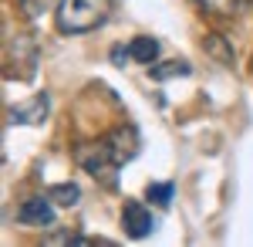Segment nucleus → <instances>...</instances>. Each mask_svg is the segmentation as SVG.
<instances>
[{"instance_id": "39448f33", "label": "nucleus", "mask_w": 253, "mask_h": 247, "mask_svg": "<svg viewBox=\"0 0 253 247\" xmlns=\"http://www.w3.org/2000/svg\"><path fill=\"white\" fill-rule=\"evenodd\" d=\"M7 115H10V122H17V125H41V122L47 119V95H34L31 102L10 105Z\"/></svg>"}, {"instance_id": "f03ea898", "label": "nucleus", "mask_w": 253, "mask_h": 247, "mask_svg": "<svg viewBox=\"0 0 253 247\" xmlns=\"http://www.w3.org/2000/svg\"><path fill=\"white\" fill-rule=\"evenodd\" d=\"M118 0H58L54 20L64 34H88L112 17Z\"/></svg>"}, {"instance_id": "423d86ee", "label": "nucleus", "mask_w": 253, "mask_h": 247, "mask_svg": "<svg viewBox=\"0 0 253 247\" xmlns=\"http://www.w3.org/2000/svg\"><path fill=\"white\" fill-rule=\"evenodd\" d=\"M128 51H132V61H138V64H152L159 58V41L156 38H135L132 44H128Z\"/></svg>"}, {"instance_id": "6e6552de", "label": "nucleus", "mask_w": 253, "mask_h": 247, "mask_svg": "<svg viewBox=\"0 0 253 247\" xmlns=\"http://www.w3.org/2000/svg\"><path fill=\"white\" fill-rule=\"evenodd\" d=\"M206 10H213V14H223V17H233L240 10H247L253 0H199Z\"/></svg>"}, {"instance_id": "9d476101", "label": "nucleus", "mask_w": 253, "mask_h": 247, "mask_svg": "<svg viewBox=\"0 0 253 247\" xmlns=\"http://www.w3.org/2000/svg\"><path fill=\"white\" fill-rule=\"evenodd\" d=\"M193 71V64L189 61H166L162 68H152L149 75L156 78V81H166V78H175V75H189Z\"/></svg>"}, {"instance_id": "0eeeda50", "label": "nucleus", "mask_w": 253, "mask_h": 247, "mask_svg": "<svg viewBox=\"0 0 253 247\" xmlns=\"http://www.w3.org/2000/svg\"><path fill=\"white\" fill-rule=\"evenodd\" d=\"M47 196H51L58 207H75L81 200V190H78V183H54V186L47 190Z\"/></svg>"}, {"instance_id": "f257e3e1", "label": "nucleus", "mask_w": 253, "mask_h": 247, "mask_svg": "<svg viewBox=\"0 0 253 247\" xmlns=\"http://www.w3.org/2000/svg\"><path fill=\"white\" fill-rule=\"evenodd\" d=\"M138 152V132L135 125H122L115 132L95 139L91 146L78 149V166L84 173H91L95 180H112V173L122 170L128 159H135Z\"/></svg>"}, {"instance_id": "7ed1b4c3", "label": "nucleus", "mask_w": 253, "mask_h": 247, "mask_svg": "<svg viewBox=\"0 0 253 247\" xmlns=\"http://www.w3.org/2000/svg\"><path fill=\"white\" fill-rule=\"evenodd\" d=\"M122 227H125V234H128L132 241H142V237H149V234H152L156 220H152V213H149L145 203L128 200V203L122 207Z\"/></svg>"}, {"instance_id": "20e7f679", "label": "nucleus", "mask_w": 253, "mask_h": 247, "mask_svg": "<svg viewBox=\"0 0 253 247\" xmlns=\"http://www.w3.org/2000/svg\"><path fill=\"white\" fill-rule=\"evenodd\" d=\"M17 224L27 227H51L54 224V207H51V196H31L17 207Z\"/></svg>"}, {"instance_id": "f8f14e48", "label": "nucleus", "mask_w": 253, "mask_h": 247, "mask_svg": "<svg viewBox=\"0 0 253 247\" xmlns=\"http://www.w3.org/2000/svg\"><path fill=\"white\" fill-rule=\"evenodd\" d=\"M128 58H132V51H128V48H122V44H115V48H112V61H115L118 68H122Z\"/></svg>"}, {"instance_id": "1a4fd4ad", "label": "nucleus", "mask_w": 253, "mask_h": 247, "mask_svg": "<svg viewBox=\"0 0 253 247\" xmlns=\"http://www.w3.org/2000/svg\"><path fill=\"white\" fill-rule=\"evenodd\" d=\"M175 196V186L172 183H149V190H145V200L149 203H156V207H169Z\"/></svg>"}, {"instance_id": "9b49d317", "label": "nucleus", "mask_w": 253, "mask_h": 247, "mask_svg": "<svg viewBox=\"0 0 253 247\" xmlns=\"http://www.w3.org/2000/svg\"><path fill=\"white\" fill-rule=\"evenodd\" d=\"M17 7L24 10V17L38 20V17H44L51 7H58V0H17Z\"/></svg>"}]
</instances>
